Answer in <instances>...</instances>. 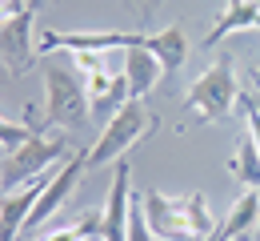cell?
Returning <instances> with one entry per match:
<instances>
[{"label": "cell", "instance_id": "1", "mask_svg": "<svg viewBox=\"0 0 260 241\" xmlns=\"http://www.w3.org/2000/svg\"><path fill=\"white\" fill-rule=\"evenodd\" d=\"M144 217L152 225L156 241H204L216 229V217L208 213V197L204 193H160L148 189L144 197Z\"/></svg>", "mask_w": 260, "mask_h": 241}, {"label": "cell", "instance_id": "2", "mask_svg": "<svg viewBox=\"0 0 260 241\" xmlns=\"http://www.w3.org/2000/svg\"><path fill=\"white\" fill-rule=\"evenodd\" d=\"M240 81H236V61H232V52H220L208 69L196 76L192 85H188V113H196L204 125H220L232 117V109L240 104Z\"/></svg>", "mask_w": 260, "mask_h": 241}, {"label": "cell", "instance_id": "3", "mask_svg": "<svg viewBox=\"0 0 260 241\" xmlns=\"http://www.w3.org/2000/svg\"><path fill=\"white\" fill-rule=\"evenodd\" d=\"M68 137L64 133H32V137L24 141V145H16L12 153H4V161H0V181H4V193H12V189H20V185H28L32 177L40 173H48L52 165H60L68 161Z\"/></svg>", "mask_w": 260, "mask_h": 241}, {"label": "cell", "instance_id": "4", "mask_svg": "<svg viewBox=\"0 0 260 241\" xmlns=\"http://www.w3.org/2000/svg\"><path fill=\"white\" fill-rule=\"evenodd\" d=\"M44 85H48V101H44V125L48 129H84L88 121V93L84 81L68 65H48L44 69Z\"/></svg>", "mask_w": 260, "mask_h": 241}, {"label": "cell", "instance_id": "5", "mask_svg": "<svg viewBox=\"0 0 260 241\" xmlns=\"http://www.w3.org/2000/svg\"><path fill=\"white\" fill-rule=\"evenodd\" d=\"M148 129H152V113H148L140 101H124L112 117H108V125H104L100 141L88 149V169H100V165L120 161V157H124V153H128Z\"/></svg>", "mask_w": 260, "mask_h": 241}, {"label": "cell", "instance_id": "6", "mask_svg": "<svg viewBox=\"0 0 260 241\" xmlns=\"http://www.w3.org/2000/svg\"><path fill=\"white\" fill-rule=\"evenodd\" d=\"M148 33H44L40 36V57H52L56 48L68 52H124V48H144Z\"/></svg>", "mask_w": 260, "mask_h": 241}, {"label": "cell", "instance_id": "7", "mask_svg": "<svg viewBox=\"0 0 260 241\" xmlns=\"http://www.w3.org/2000/svg\"><path fill=\"white\" fill-rule=\"evenodd\" d=\"M84 169H88V153H84V149H72V153H68V161H60L56 173H52V181L44 185V193H40V201L32 205L24 229H40L56 209L64 205L68 197H72V189L80 185V173H84Z\"/></svg>", "mask_w": 260, "mask_h": 241}, {"label": "cell", "instance_id": "8", "mask_svg": "<svg viewBox=\"0 0 260 241\" xmlns=\"http://www.w3.org/2000/svg\"><path fill=\"white\" fill-rule=\"evenodd\" d=\"M32 20H36V8H24L16 12L12 20L0 24V65L20 76L36 65V48H32Z\"/></svg>", "mask_w": 260, "mask_h": 241}, {"label": "cell", "instance_id": "9", "mask_svg": "<svg viewBox=\"0 0 260 241\" xmlns=\"http://www.w3.org/2000/svg\"><path fill=\"white\" fill-rule=\"evenodd\" d=\"M132 165L120 157L116 169H112V189H108V201H104V241H128V213H132Z\"/></svg>", "mask_w": 260, "mask_h": 241}, {"label": "cell", "instance_id": "10", "mask_svg": "<svg viewBox=\"0 0 260 241\" xmlns=\"http://www.w3.org/2000/svg\"><path fill=\"white\" fill-rule=\"evenodd\" d=\"M120 72H124V81H128V97L140 101V97H148V93L160 85L164 65L148 48H124V52H120Z\"/></svg>", "mask_w": 260, "mask_h": 241}, {"label": "cell", "instance_id": "11", "mask_svg": "<svg viewBox=\"0 0 260 241\" xmlns=\"http://www.w3.org/2000/svg\"><path fill=\"white\" fill-rule=\"evenodd\" d=\"M232 33H260V0H228L224 12L216 16V24L204 36V48L220 44Z\"/></svg>", "mask_w": 260, "mask_h": 241}, {"label": "cell", "instance_id": "12", "mask_svg": "<svg viewBox=\"0 0 260 241\" xmlns=\"http://www.w3.org/2000/svg\"><path fill=\"white\" fill-rule=\"evenodd\" d=\"M144 48L164 65V76H172V72L184 65V57H188V36H184L180 24H168V29H160V33H148Z\"/></svg>", "mask_w": 260, "mask_h": 241}, {"label": "cell", "instance_id": "13", "mask_svg": "<svg viewBox=\"0 0 260 241\" xmlns=\"http://www.w3.org/2000/svg\"><path fill=\"white\" fill-rule=\"evenodd\" d=\"M100 229H104V213L88 209V213H80L76 221H68V225L44 233V237H32V241H88V237H100Z\"/></svg>", "mask_w": 260, "mask_h": 241}, {"label": "cell", "instance_id": "14", "mask_svg": "<svg viewBox=\"0 0 260 241\" xmlns=\"http://www.w3.org/2000/svg\"><path fill=\"white\" fill-rule=\"evenodd\" d=\"M228 173H232L240 185L260 189V149L252 145V137H244L240 145H236V157L228 161Z\"/></svg>", "mask_w": 260, "mask_h": 241}, {"label": "cell", "instance_id": "15", "mask_svg": "<svg viewBox=\"0 0 260 241\" xmlns=\"http://www.w3.org/2000/svg\"><path fill=\"white\" fill-rule=\"evenodd\" d=\"M32 133H36L32 125H24V121H4V117H0V149H4V153H12L16 145H24Z\"/></svg>", "mask_w": 260, "mask_h": 241}, {"label": "cell", "instance_id": "16", "mask_svg": "<svg viewBox=\"0 0 260 241\" xmlns=\"http://www.w3.org/2000/svg\"><path fill=\"white\" fill-rule=\"evenodd\" d=\"M128 241H156L152 225H148V217H144V201H140V197H132V213H128Z\"/></svg>", "mask_w": 260, "mask_h": 241}, {"label": "cell", "instance_id": "17", "mask_svg": "<svg viewBox=\"0 0 260 241\" xmlns=\"http://www.w3.org/2000/svg\"><path fill=\"white\" fill-rule=\"evenodd\" d=\"M240 104H244V121H248V137H252V145L260 149V109L252 104V97H240Z\"/></svg>", "mask_w": 260, "mask_h": 241}, {"label": "cell", "instance_id": "18", "mask_svg": "<svg viewBox=\"0 0 260 241\" xmlns=\"http://www.w3.org/2000/svg\"><path fill=\"white\" fill-rule=\"evenodd\" d=\"M24 8H28V0H0V24H4V20H12V16H16V12H24Z\"/></svg>", "mask_w": 260, "mask_h": 241}, {"label": "cell", "instance_id": "19", "mask_svg": "<svg viewBox=\"0 0 260 241\" xmlns=\"http://www.w3.org/2000/svg\"><path fill=\"white\" fill-rule=\"evenodd\" d=\"M204 241H236V237L228 233L224 225H216V229H212V233H208V237H204Z\"/></svg>", "mask_w": 260, "mask_h": 241}, {"label": "cell", "instance_id": "20", "mask_svg": "<svg viewBox=\"0 0 260 241\" xmlns=\"http://www.w3.org/2000/svg\"><path fill=\"white\" fill-rule=\"evenodd\" d=\"M40 4H44V0H28V8H36V12H40Z\"/></svg>", "mask_w": 260, "mask_h": 241}, {"label": "cell", "instance_id": "21", "mask_svg": "<svg viewBox=\"0 0 260 241\" xmlns=\"http://www.w3.org/2000/svg\"><path fill=\"white\" fill-rule=\"evenodd\" d=\"M252 81H256V85H260V65H256V72H252Z\"/></svg>", "mask_w": 260, "mask_h": 241}, {"label": "cell", "instance_id": "22", "mask_svg": "<svg viewBox=\"0 0 260 241\" xmlns=\"http://www.w3.org/2000/svg\"><path fill=\"white\" fill-rule=\"evenodd\" d=\"M252 104H256V109H260V97H252Z\"/></svg>", "mask_w": 260, "mask_h": 241}, {"label": "cell", "instance_id": "23", "mask_svg": "<svg viewBox=\"0 0 260 241\" xmlns=\"http://www.w3.org/2000/svg\"><path fill=\"white\" fill-rule=\"evenodd\" d=\"M0 197H4V181H0Z\"/></svg>", "mask_w": 260, "mask_h": 241}, {"label": "cell", "instance_id": "24", "mask_svg": "<svg viewBox=\"0 0 260 241\" xmlns=\"http://www.w3.org/2000/svg\"><path fill=\"white\" fill-rule=\"evenodd\" d=\"M88 241H96V237H88Z\"/></svg>", "mask_w": 260, "mask_h": 241}]
</instances>
